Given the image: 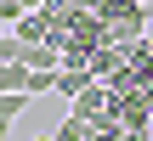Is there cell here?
<instances>
[{"mask_svg":"<svg viewBox=\"0 0 153 141\" xmlns=\"http://www.w3.org/2000/svg\"><path fill=\"white\" fill-rule=\"evenodd\" d=\"M131 6H153V0H131Z\"/></svg>","mask_w":153,"mask_h":141,"instance_id":"9a60e30c","label":"cell"},{"mask_svg":"<svg viewBox=\"0 0 153 141\" xmlns=\"http://www.w3.org/2000/svg\"><path fill=\"white\" fill-rule=\"evenodd\" d=\"M28 102H34V96H28V90H0V119H6V124H11V119H17V113H23V107H28Z\"/></svg>","mask_w":153,"mask_h":141,"instance_id":"5b68a950","label":"cell"},{"mask_svg":"<svg viewBox=\"0 0 153 141\" xmlns=\"http://www.w3.org/2000/svg\"><path fill=\"white\" fill-rule=\"evenodd\" d=\"M51 6H68V0H23V11H51Z\"/></svg>","mask_w":153,"mask_h":141,"instance_id":"9c48e42d","label":"cell"},{"mask_svg":"<svg viewBox=\"0 0 153 141\" xmlns=\"http://www.w3.org/2000/svg\"><path fill=\"white\" fill-rule=\"evenodd\" d=\"M68 6H74V11H102L108 0H68Z\"/></svg>","mask_w":153,"mask_h":141,"instance_id":"30bf717a","label":"cell"},{"mask_svg":"<svg viewBox=\"0 0 153 141\" xmlns=\"http://www.w3.org/2000/svg\"><path fill=\"white\" fill-rule=\"evenodd\" d=\"M148 119H153V85H148Z\"/></svg>","mask_w":153,"mask_h":141,"instance_id":"4fadbf2b","label":"cell"},{"mask_svg":"<svg viewBox=\"0 0 153 141\" xmlns=\"http://www.w3.org/2000/svg\"><path fill=\"white\" fill-rule=\"evenodd\" d=\"M57 90V68H28V96H45Z\"/></svg>","mask_w":153,"mask_h":141,"instance_id":"52a82bcc","label":"cell"},{"mask_svg":"<svg viewBox=\"0 0 153 141\" xmlns=\"http://www.w3.org/2000/svg\"><path fill=\"white\" fill-rule=\"evenodd\" d=\"M0 90H28V62H0Z\"/></svg>","mask_w":153,"mask_h":141,"instance_id":"277c9868","label":"cell"},{"mask_svg":"<svg viewBox=\"0 0 153 141\" xmlns=\"http://www.w3.org/2000/svg\"><path fill=\"white\" fill-rule=\"evenodd\" d=\"M0 34H6V23H0Z\"/></svg>","mask_w":153,"mask_h":141,"instance_id":"e0dca14e","label":"cell"},{"mask_svg":"<svg viewBox=\"0 0 153 141\" xmlns=\"http://www.w3.org/2000/svg\"><path fill=\"white\" fill-rule=\"evenodd\" d=\"M23 62H28V68H62V45H51V40L23 45Z\"/></svg>","mask_w":153,"mask_h":141,"instance_id":"3957f363","label":"cell"},{"mask_svg":"<svg viewBox=\"0 0 153 141\" xmlns=\"http://www.w3.org/2000/svg\"><path fill=\"white\" fill-rule=\"evenodd\" d=\"M51 136H57V141H91V124H85V119H74V113H68V119H62V124H57V130H51Z\"/></svg>","mask_w":153,"mask_h":141,"instance_id":"8992f818","label":"cell"},{"mask_svg":"<svg viewBox=\"0 0 153 141\" xmlns=\"http://www.w3.org/2000/svg\"><path fill=\"white\" fill-rule=\"evenodd\" d=\"M0 141H6V119H0Z\"/></svg>","mask_w":153,"mask_h":141,"instance_id":"5bb4252c","label":"cell"},{"mask_svg":"<svg viewBox=\"0 0 153 141\" xmlns=\"http://www.w3.org/2000/svg\"><path fill=\"white\" fill-rule=\"evenodd\" d=\"M34 141H57V136H34Z\"/></svg>","mask_w":153,"mask_h":141,"instance_id":"2e32d148","label":"cell"},{"mask_svg":"<svg viewBox=\"0 0 153 141\" xmlns=\"http://www.w3.org/2000/svg\"><path fill=\"white\" fill-rule=\"evenodd\" d=\"M142 51H148V57H153V28H148V34H142Z\"/></svg>","mask_w":153,"mask_h":141,"instance_id":"7c38bea8","label":"cell"},{"mask_svg":"<svg viewBox=\"0 0 153 141\" xmlns=\"http://www.w3.org/2000/svg\"><path fill=\"white\" fill-rule=\"evenodd\" d=\"M17 17H23V0H0V23H6V28H11V23H17Z\"/></svg>","mask_w":153,"mask_h":141,"instance_id":"ba28073f","label":"cell"},{"mask_svg":"<svg viewBox=\"0 0 153 141\" xmlns=\"http://www.w3.org/2000/svg\"><path fill=\"white\" fill-rule=\"evenodd\" d=\"M108 107H114V90H108L102 79H91V85H85V90H79L74 102H68V113H74V119H85V124H97V119H102Z\"/></svg>","mask_w":153,"mask_h":141,"instance_id":"6da1fadb","label":"cell"},{"mask_svg":"<svg viewBox=\"0 0 153 141\" xmlns=\"http://www.w3.org/2000/svg\"><path fill=\"white\" fill-rule=\"evenodd\" d=\"M91 79H97L91 68H74V62H62V68H57V96H62V102H74V96H79Z\"/></svg>","mask_w":153,"mask_h":141,"instance_id":"7a4b0ae2","label":"cell"},{"mask_svg":"<svg viewBox=\"0 0 153 141\" xmlns=\"http://www.w3.org/2000/svg\"><path fill=\"white\" fill-rule=\"evenodd\" d=\"M148 136H153V130H119L114 141H148Z\"/></svg>","mask_w":153,"mask_h":141,"instance_id":"8fae6325","label":"cell"}]
</instances>
